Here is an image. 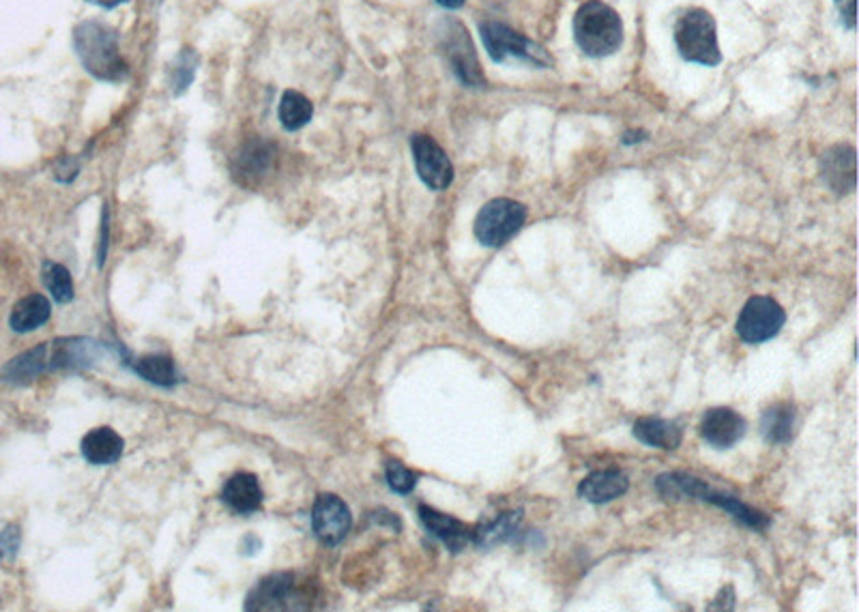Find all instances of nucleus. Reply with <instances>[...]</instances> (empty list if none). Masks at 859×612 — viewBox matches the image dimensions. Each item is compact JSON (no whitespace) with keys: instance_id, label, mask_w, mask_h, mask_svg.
<instances>
[{"instance_id":"dca6fc26","label":"nucleus","mask_w":859,"mask_h":612,"mask_svg":"<svg viewBox=\"0 0 859 612\" xmlns=\"http://www.w3.org/2000/svg\"><path fill=\"white\" fill-rule=\"evenodd\" d=\"M634 436L649 447H658L664 451H673L681 445L683 432L675 421L660 419V417H643L634 424Z\"/></svg>"},{"instance_id":"2f4dec72","label":"nucleus","mask_w":859,"mask_h":612,"mask_svg":"<svg viewBox=\"0 0 859 612\" xmlns=\"http://www.w3.org/2000/svg\"><path fill=\"white\" fill-rule=\"evenodd\" d=\"M86 3H93V5L106 7V9H114V7H119V5L129 3V0H86Z\"/></svg>"},{"instance_id":"6ab92c4d","label":"nucleus","mask_w":859,"mask_h":612,"mask_svg":"<svg viewBox=\"0 0 859 612\" xmlns=\"http://www.w3.org/2000/svg\"><path fill=\"white\" fill-rule=\"evenodd\" d=\"M795 408L789 402H776L769 406L761 419V432L771 445H784L793 439Z\"/></svg>"},{"instance_id":"a878e982","label":"nucleus","mask_w":859,"mask_h":612,"mask_svg":"<svg viewBox=\"0 0 859 612\" xmlns=\"http://www.w3.org/2000/svg\"><path fill=\"white\" fill-rule=\"evenodd\" d=\"M196 67H198V54L192 48L181 50L177 61H174L170 67V84L174 93L181 95L187 91V86L194 82Z\"/></svg>"},{"instance_id":"f03ea898","label":"nucleus","mask_w":859,"mask_h":612,"mask_svg":"<svg viewBox=\"0 0 859 612\" xmlns=\"http://www.w3.org/2000/svg\"><path fill=\"white\" fill-rule=\"evenodd\" d=\"M574 37L587 56H610L621 48L623 22L619 13L602 0H587L574 16Z\"/></svg>"},{"instance_id":"2eb2a0df","label":"nucleus","mask_w":859,"mask_h":612,"mask_svg":"<svg viewBox=\"0 0 859 612\" xmlns=\"http://www.w3.org/2000/svg\"><path fill=\"white\" fill-rule=\"evenodd\" d=\"M222 501L237 514L256 512L262 503V488L258 484V477L252 473L232 475L222 490Z\"/></svg>"},{"instance_id":"f3484780","label":"nucleus","mask_w":859,"mask_h":612,"mask_svg":"<svg viewBox=\"0 0 859 612\" xmlns=\"http://www.w3.org/2000/svg\"><path fill=\"white\" fill-rule=\"evenodd\" d=\"M123 439L112 428H95L82 439V456L93 464H114L123 454Z\"/></svg>"},{"instance_id":"9d476101","label":"nucleus","mask_w":859,"mask_h":612,"mask_svg":"<svg viewBox=\"0 0 859 612\" xmlns=\"http://www.w3.org/2000/svg\"><path fill=\"white\" fill-rule=\"evenodd\" d=\"M275 162V147L265 140H250L243 144L241 151L235 155L232 162V177L237 179L243 187H254L262 179L267 177Z\"/></svg>"},{"instance_id":"7ed1b4c3","label":"nucleus","mask_w":859,"mask_h":612,"mask_svg":"<svg viewBox=\"0 0 859 612\" xmlns=\"http://www.w3.org/2000/svg\"><path fill=\"white\" fill-rule=\"evenodd\" d=\"M675 41L681 56L690 63L713 67L722 61L716 20L705 9H688L677 20Z\"/></svg>"},{"instance_id":"c85d7f7f","label":"nucleus","mask_w":859,"mask_h":612,"mask_svg":"<svg viewBox=\"0 0 859 612\" xmlns=\"http://www.w3.org/2000/svg\"><path fill=\"white\" fill-rule=\"evenodd\" d=\"M78 172H80V166H78V159H74V157H65V159H61V162H58V166L54 168V177L61 181V183H71L74 181L76 177H78Z\"/></svg>"},{"instance_id":"0eeeda50","label":"nucleus","mask_w":859,"mask_h":612,"mask_svg":"<svg viewBox=\"0 0 859 612\" xmlns=\"http://www.w3.org/2000/svg\"><path fill=\"white\" fill-rule=\"evenodd\" d=\"M443 46L447 50V58H449L451 67H454V74L460 78L462 84L475 86V89L477 86L486 84L482 65H479L475 48H473V41L467 33V28H464L460 22L451 20L445 24Z\"/></svg>"},{"instance_id":"39448f33","label":"nucleus","mask_w":859,"mask_h":612,"mask_svg":"<svg viewBox=\"0 0 859 612\" xmlns=\"http://www.w3.org/2000/svg\"><path fill=\"white\" fill-rule=\"evenodd\" d=\"M479 33H482V41L492 61L505 63L507 58H516V61H524L537 67L552 65V58L540 43L512 31V28H507L505 24L484 22L479 24Z\"/></svg>"},{"instance_id":"20e7f679","label":"nucleus","mask_w":859,"mask_h":612,"mask_svg":"<svg viewBox=\"0 0 859 612\" xmlns=\"http://www.w3.org/2000/svg\"><path fill=\"white\" fill-rule=\"evenodd\" d=\"M527 222V207L509 198H494L484 204L475 220V237L486 247H501Z\"/></svg>"},{"instance_id":"f8f14e48","label":"nucleus","mask_w":859,"mask_h":612,"mask_svg":"<svg viewBox=\"0 0 859 612\" xmlns=\"http://www.w3.org/2000/svg\"><path fill=\"white\" fill-rule=\"evenodd\" d=\"M419 518L424 522L426 531L436 539H441L451 552H460L469 546V542H473V531L467 527V524L447 514L436 512L432 507L421 505Z\"/></svg>"},{"instance_id":"4be33fe9","label":"nucleus","mask_w":859,"mask_h":612,"mask_svg":"<svg viewBox=\"0 0 859 612\" xmlns=\"http://www.w3.org/2000/svg\"><path fill=\"white\" fill-rule=\"evenodd\" d=\"M522 522V512H507L501 514L497 520H492L484 527H479L477 531H473V542L479 548H494L507 539H512L516 535V531L520 529Z\"/></svg>"},{"instance_id":"1a4fd4ad","label":"nucleus","mask_w":859,"mask_h":612,"mask_svg":"<svg viewBox=\"0 0 859 612\" xmlns=\"http://www.w3.org/2000/svg\"><path fill=\"white\" fill-rule=\"evenodd\" d=\"M353 516L346 503L333 494H320L312 509V527L320 542L336 546L351 531Z\"/></svg>"},{"instance_id":"aec40b11","label":"nucleus","mask_w":859,"mask_h":612,"mask_svg":"<svg viewBox=\"0 0 859 612\" xmlns=\"http://www.w3.org/2000/svg\"><path fill=\"white\" fill-rule=\"evenodd\" d=\"M290 593H293V576L275 574L271 578L262 580L260 585L252 591L250 602H247V608H254V610L284 608Z\"/></svg>"},{"instance_id":"5701e85b","label":"nucleus","mask_w":859,"mask_h":612,"mask_svg":"<svg viewBox=\"0 0 859 612\" xmlns=\"http://www.w3.org/2000/svg\"><path fill=\"white\" fill-rule=\"evenodd\" d=\"M314 106L310 99L297 93V91H286L280 101V121L282 127L288 131H299L301 127L312 121Z\"/></svg>"},{"instance_id":"c756f323","label":"nucleus","mask_w":859,"mask_h":612,"mask_svg":"<svg viewBox=\"0 0 859 612\" xmlns=\"http://www.w3.org/2000/svg\"><path fill=\"white\" fill-rule=\"evenodd\" d=\"M840 16L849 28H855V0H834Z\"/></svg>"},{"instance_id":"9b49d317","label":"nucleus","mask_w":859,"mask_h":612,"mask_svg":"<svg viewBox=\"0 0 859 612\" xmlns=\"http://www.w3.org/2000/svg\"><path fill=\"white\" fill-rule=\"evenodd\" d=\"M746 419L733 408H711L703 415L701 436L716 449H731L746 434Z\"/></svg>"},{"instance_id":"423d86ee","label":"nucleus","mask_w":859,"mask_h":612,"mask_svg":"<svg viewBox=\"0 0 859 612\" xmlns=\"http://www.w3.org/2000/svg\"><path fill=\"white\" fill-rule=\"evenodd\" d=\"M786 314L771 297H752L737 318V333L746 344H763L776 338L784 327Z\"/></svg>"},{"instance_id":"473e14b6","label":"nucleus","mask_w":859,"mask_h":612,"mask_svg":"<svg viewBox=\"0 0 859 612\" xmlns=\"http://www.w3.org/2000/svg\"><path fill=\"white\" fill-rule=\"evenodd\" d=\"M436 3L445 9H460L464 3H467V0H436Z\"/></svg>"},{"instance_id":"a211bd4d","label":"nucleus","mask_w":859,"mask_h":612,"mask_svg":"<svg viewBox=\"0 0 859 612\" xmlns=\"http://www.w3.org/2000/svg\"><path fill=\"white\" fill-rule=\"evenodd\" d=\"M50 368V346L41 344L11 359L5 368V378L13 385H26Z\"/></svg>"},{"instance_id":"6e6552de","label":"nucleus","mask_w":859,"mask_h":612,"mask_svg":"<svg viewBox=\"0 0 859 612\" xmlns=\"http://www.w3.org/2000/svg\"><path fill=\"white\" fill-rule=\"evenodd\" d=\"M411 149L419 179L434 192H443L454 183V166L451 159L441 149V144L426 134H415L411 138Z\"/></svg>"},{"instance_id":"b1692460","label":"nucleus","mask_w":859,"mask_h":612,"mask_svg":"<svg viewBox=\"0 0 859 612\" xmlns=\"http://www.w3.org/2000/svg\"><path fill=\"white\" fill-rule=\"evenodd\" d=\"M136 372L144 378V381L155 383L159 387H172L179 381L177 368H174L172 359L164 355H153L136 363Z\"/></svg>"},{"instance_id":"4468645a","label":"nucleus","mask_w":859,"mask_h":612,"mask_svg":"<svg viewBox=\"0 0 859 612\" xmlns=\"http://www.w3.org/2000/svg\"><path fill=\"white\" fill-rule=\"evenodd\" d=\"M630 488V479L625 473L617 469H606V471H595L589 477H585L578 486V494L589 503H608L623 497Z\"/></svg>"},{"instance_id":"7c9ffc66","label":"nucleus","mask_w":859,"mask_h":612,"mask_svg":"<svg viewBox=\"0 0 859 612\" xmlns=\"http://www.w3.org/2000/svg\"><path fill=\"white\" fill-rule=\"evenodd\" d=\"M108 209L104 211V220H101V247H99V265H104L106 250H108Z\"/></svg>"},{"instance_id":"393cba45","label":"nucleus","mask_w":859,"mask_h":612,"mask_svg":"<svg viewBox=\"0 0 859 612\" xmlns=\"http://www.w3.org/2000/svg\"><path fill=\"white\" fill-rule=\"evenodd\" d=\"M43 284L58 303H69L74 299V282H71V275L63 265L46 262L43 265Z\"/></svg>"},{"instance_id":"cd10ccee","label":"nucleus","mask_w":859,"mask_h":612,"mask_svg":"<svg viewBox=\"0 0 859 612\" xmlns=\"http://www.w3.org/2000/svg\"><path fill=\"white\" fill-rule=\"evenodd\" d=\"M20 548V531L18 527H7L0 533V559H13Z\"/></svg>"},{"instance_id":"412c9836","label":"nucleus","mask_w":859,"mask_h":612,"mask_svg":"<svg viewBox=\"0 0 859 612\" xmlns=\"http://www.w3.org/2000/svg\"><path fill=\"white\" fill-rule=\"evenodd\" d=\"M50 301L43 295H28L16 303L11 312L9 325L13 331L28 333L39 329L50 318Z\"/></svg>"},{"instance_id":"bb28decb","label":"nucleus","mask_w":859,"mask_h":612,"mask_svg":"<svg viewBox=\"0 0 859 612\" xmlns=\"http://www.w3.org/2000/svg\"><path fill=\"white\" fill-rule=\"evenodd\" d=\"M385 475H387L389 488L393 492H398V494H409L417 486V475L413 471L406 469V466H402L400 462H396V460L387 462Z\"/></svg>"},{"instance_id":"ddd939ff","label":"nucleus","mask_w":859,"mask_h":612,"mask_svg":"<svg viewBox=\"0 0 859 612\" xmlns=\"http://www.w3.org/2000/svg\"><path fill=\"white\" fill-rule=\"evenodd\" d=\"M823 179L836 194H847L855 187V149L838 144L823 157Z\"/></svg>"},{"instance_id":"f257e3e1","label":"nucleus","mask_w":859,"mask_h":612,"mask_svg":"<svg viewBox=\"0 0 859 612\" xmlns=\"http://www.w3.org/2000/svg\"><path fill=\"white\" fill-rule=\"evenodd\" d=\"M74 46L91 76L106 82H123L129 76V65L119 50V35L110 26L95 20L80 22L74 31Z\"/></svg>"}]
</instances>
